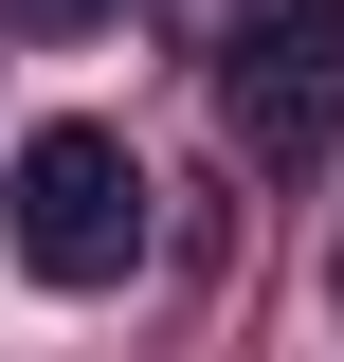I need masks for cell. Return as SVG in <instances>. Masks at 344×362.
Here are the masks:
<instances>
[{
  "mask_svg": "<svg viewBox=\"0 0 344 362\" xmlns=\"http://www.w3.org/2000/svg\"><path fill=\"white\" fill-rule=\"evenodd\" d=\"M0 235H18L37 290H109V272L145 254V163H127V127H18Z\"/></svg>",
  "mask_w": 344,
  "mask_h": 362,
  "instance_id": "cell-1",
  "label": "cell"
},
{
  "mask_svg": "<svg viewBox=\"0 0 344 362\" xmlns=\"http://www.w3.org/2000/svg\"><path fill=\"white\" fill-rule=\"evenodd\" d=\"M217 127H236V163H326L344 145V0H254L236 37H217Z\"/></svg>",
  "mask_w": 344,
  "mask_h": 362,
  "instance_id": "cell-2",
  "label": "cell"
},
{
  "mask_svg": "<svg viewBox=\"0 0 344 362\" xmlns=\"http://www.w3.org/2000/svg\"><path fill=\"white\" fill-rule=\"evenodd\" d=\"M55 18H91V0H55Z\"/></svg>",
  "mask_w": 344,
  "mask_h": 362,
  "instance_id": "cell-3",
  "label": "cell"
},
{
  "mask_svg": "<svg viewBox=\"0 0 344 362\" xmlns=\"http://www.w3.org/2000/svg\"><path fill=\"white\" fill-rule=\"evenodd\" d=\"M326 272H344V235H326Z\"/></svg>",
  "mask_w": 344,
  "mask_h": 362,
  "instance_id": "cell-4",
  "label": "cell"
}]
</instances>
